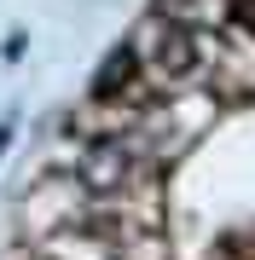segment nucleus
<instances>
[{
	"instance_id": "obj_1",
	"label": "nucleus",
	"mask_w": 255,
	"mask_h": 260,
	"mask_svg": "<svg viewBox=\"0 0 255 260\" xmlns=\"http://www.w3.org/2000/svg\"><path fill=\"white\" fill-rule=\"evenodd\" d=\"M122 47H128V58H133V70L151 81V93H157V99L186 93V87H203V64H197V47H191V35H186V29H174L162 12H145Z\"/></svg>"
},
{
	"instance_id": "obj_3",
	"label": "nucleus",
	"mask_w": 255,
	"mask_h": 260,
	"mask_svg": "<svg viewBox=\"0 0 255 260\" xmlns=\"http://www.w3.org/2000/svg\"><path fill=\"white\" fill-rule=\"evenodd\" d=\"M139 116H145V104H133V99H122V93H93L87 104L70 110L64 127L81 133V139H122V133L139 127Z\"/></svg>"
},
{
	"instance_id": "obj_4",
	"label": "nucleus",
	"mask_w": 255,
	"mask_h": 260,
	"mask_svg": "<svg viewBox=\"0 0 255 260\" xmlns=\"http://www.w3.org/2000/svg\"><path fill=\"white\" fill-rule=\"evenodd\" d=\"M35 254H47V260H116V243L104 225L93 220H81V225H64V232H47V237H35L29 243Z\"/></svg>"
},
{
	"instance_id": "obj_2",
	"label": "nucleus",
	"mask_w": 255,
	"mask_h": 260,
	"mask_svg": "<svg viewBox=\"0 0 255 260\" xmlns=\"http://www.w3.org/2000/svg\"><path fill=\"white\" fill-rule=\"evenodd\" d=\"M87 191L76 174H41L35 185H23L18 197V214H12V225H18V243H35L47 232H64V225H81L87 220Z\"/></svg>"
},
{
	"instance_id": "obj_6",
	"label": "nucleus",
	"mask_w": 255,
	"mask_h": 260,
	"mask_svg": "<svg viewBox=\"0 0 255 260\" xmlns=\"http://www.w3.org/2000/svg\"><path fill=\"white\" fill-rule=\"evenodd\" d=\"M110 243H116V260H174L162 225H116Z\"/></svg>"
},
{
	"instance_id": "obj_5",
	"label": "nucleus",
	"mask_w": 255,
	"mask_h": 260,
	"mask_svg": "<svg viewBox=\"0 0 255 260\" xmlns=\"http://www.w3.org/2000/svg\"><path fill=\"white\" fill-rule=\"evenodd\" d=\"M151 12H162L174 29H186V35H203V29H226L238 23V12H244V0H157Z\"/></svg>"
},
{
	"instance_id": "obj_7",
	"label": "nucleus",
	"mask_w": 255,
	"mask_h": 260,
	"mask_svg": "<svg viewBox=\"0 0 255 260\" xmlns=\"http://www.w3.org/2000/svg\"><path fill=\"white\" fill-rule=\"evenodd\" d=\"M238 23H249V29H255V0H244V12H238Z\"/></svg>"
}]
</instances>
